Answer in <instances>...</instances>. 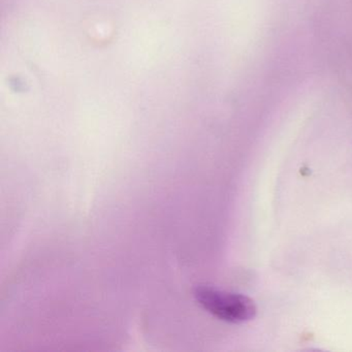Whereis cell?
Returning <instances> with one entry per match:
<instances>
[{
	"mask_svg": "<svg viewBox=\"0 0 352 352\" xmlns=\"http://www.w3.org/2000/svg\"><path fill=\"white\" fill-rule=\"evenodd\" d=\"M193 294L197 304L219 320L241 324L256 316L257 307L254 300L245 294L209 285L197 286Z\"/></svg>",
	"mask_w": 352,
	"mask_h": 352,
	"instance_id": "obj_1",
	"label": "cell"
}]
</instances>
